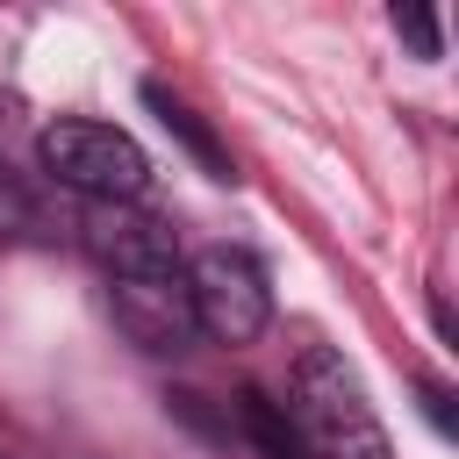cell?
Listing matches in <instances>:
<instances>
[{"label": "cell", "mask_w": 459, "mask_h": 459, "mask_svg": "<svg viewBox=\"0 0 459 459\" xmlns=\"http://www.w3.org/2000/svg\"><path fill=\"white\" fill-rule=\"evenodd\" d=\"M143 100H151V115H158V122H165V129L201 158V172H208V179H237V172H230V151L215 143V129H208V122H201L172 86H158V79H151V86H143Z\"/></svg>", "instance_id": "cell-6"}, {"label": "cell", "mask_w": 459, "mask_h": 459, "mask_svg": "<svg viewBox=\"0 0 459 459\" xmlns=\"http://www.w3.org/2000/svg\"><path fill=\"white\" fill-rule=\"evenodd\" d=\"M394 36H409V50H416V57H437V50H445V36H437V14H430V7H394Z\"/></svg>", "instance_id": "cell-9"}, {"label": "cell", "mask_w": 459, "mask_h": 459, "mask_svg": "<svg viewBox=\"0 0 459 459\" xmlns=\"http://www.w3.org/2000/svg\"><path fill=\"white\" fill-rule=\"evenodd\" d=\"M186 301H194V330L215 344H258L273 323V287L265 265L237 244H208L186 265Z\"/></svg>", "instance_id": "cell-3"}, {"label": "cell", "mask_w": 459, "mask_h": 459, "mask_svg": "<svg viewBox=\"0 0 459 459\" xmlns=\"http://www.w3.org/2000/svg\"><path fill=\"white\" fill-rule=\"evenodd\" d=\"M36 158H43V172H50L57 186H72L86 208H93V201H143V186H151L143 143H136L129 129H115V122H93V115L50 122V129L36 136Z\"/></svg>", "instance_id": "cell-2"}, {"label": "cell", "mask_w": 459, "mask_h": 459, "mask_svg": "<svg viewBox=\"0 0 459 459\" xmlns=\"http://www.w3.org/2000/svg\"><path fill=\"white\" fill-rule=\"evenodd\" d=\"M79 237H86V251L100 258L108 280H115V273H158V265H179L172 230H165L158 215H143L136 201H93V208L79 215Z\"/></svg>", "instance_id": "cell-5"}, {"label": "cell", "mask_w": 459, "mask_h": 459, "mask_svg": "<svg viewBox=\"0 0 459 459\" xmlns=\"http://www.w3.org/2000/svg\"><path fill=\"white\" fill-rule=\"evenodd\" d=\"M43 230V215H36V201H29V186L0 165V237H36Z\"/></svg>", "instance_id": "cell-8"}, {"label": "cell", "mask_w": 459, "mask_h": 459, "mask_svg": "<svg viewBox=\"0 0 459 459\" xmlns=\"http://www.w3.org/2000/svg\"><path fill=\"white\" fill-rule=\"evenodd\" d=\"M108 308L115 330L151 351V359H179L201 330H194V301H186V265H158V273H115L108 280Z\"/></svg>", "instance_id": "cell-4"}, {"label": "cell", "mask_w": 459, "mask_h": 459, "mask_svg": "<svg viewBox=\"0 0 459 459\" xmlns=\"http://www.w3.org/2000/svg\"><path fill=\"white\" fill-rule=\"evenodd\" d=\"M237 402H244V430H251V445H258L265 459H301V445H294V423H287V409H280L273 394L244 387Z\"/></svg>", "instance_id": "cell-7"}, {"label": "cell", "mask_w": 459, "mask_h": 459, "mask_svg": "<svg viewBox=\"0 0 459 459\" xmlns=\"http://www.w3.org/2000/svg\"><path fill=\"white\" fill-rule=\"evenodd\" d=\"M423 409H430L437 430H452V394H445V387H423Z\"/></svg>", "instance_id": "cell-10"}, {"label": "cell", "mask_w": 459, "mask_h": 459, "mask_svg": "<svg viewBox=\"0 0 459 459\" xmlns=\"http://www.w3.org/2000/svg\"><path fill=\"white\" fill-rule=\"evenodd\" d=\"M287 423L301 459H394L387 423L366 402V380L330 351V344H301L294 373H287Z\"/></svg>", "instance_id": "cell-1"}]
</instances>
